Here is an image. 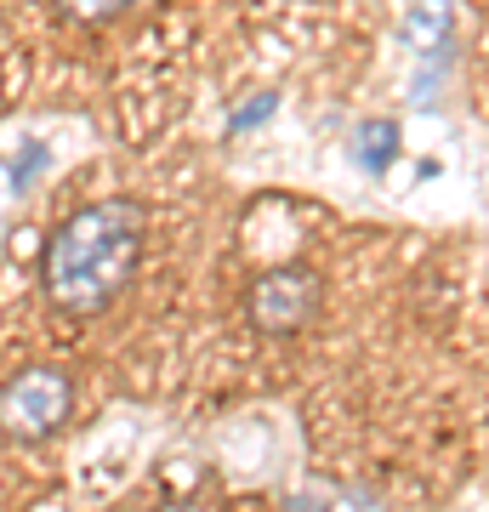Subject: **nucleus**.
I'll return each instance as SVG.
<instances>
[{"label":"nucleus","instance_id":"1","mask_svg":"<svg viewBox=\"0 0 489 512\" xmlns=\"http://www.w3.org/2000/svg\"><path fill=\"white\" fill-rule=\"evenodd\" d=\"M148 245V217L137 200H97L57 222L40 256V285L57 313L91 319L131 285Z\"/></svg>","mask_w":489,"mask_h":512},{"label":"nucleus","instance_id":"2","mask_svg":"<svg viewBox=\"0 0 489 512\" xmlns=\"http://www.w3.org/2000/svg\"><path fill=\"white\" fill-rule=\"evenodd\" d=\"M74 410V382L57 365H29L0 387V433L18 444L52 439Z\"/></svg>","mask_w":489,"mask_h":512},{"label":"nucleus","instance_id":"3","mask_svg":"<svg viewBox=\"0 0 489 512\" xmlns=\"http://www.w3.org/2000/svg\"><path fill=\"white\" fill-rule=\"evenodd\" d=\"M319 308H325V279L308 262H279L268 274H256L245 291V313L262 336H296L319 319Z\"/></svg>","mask_w":489,"mask_h":512},{"label":"nucleus","instance_id":"4","mask_svg":"<svg viewBox=\"0 0 489 512\" xmlns=\"http://www.w3.org/2000/svg\"><path fill=\"white\" fill-rule=\"evenodd\" d=\"M347 148H353V165L387 171V165L399 160V126H393V120H359L353 137H347Z\"/></svg>","mask_w":489,"mask_h":512},{"label":"nucleus","instance_id":"5","mask_svg":"<svg viewBox=\"0 0 489 512\" xmlns=\"http://www.w3.org/2000/svg\"><path fill=\"white\" fill-rule=\"evenodd\" d=\"M131 0H57V12L69 23H80V29H97V23H114L120 12H126Z\"/></svg>","mask_w":489,"mask_h":512},{"label":"nucleus","instance_id":"6","mask_svg":"<svg viewBox=\"0 0 489 512\" xmlns=\"http://www.w3.org/2000/svg\"><path fill=\"white\" fill-rule=\"evenodd\" d=\"M46 160H52V154H46V143H35V137H29V143L12 154V188H18V194H29V188H35V177L46 171Z\"/></svg>","mask_w":489,"mask_h":512},{"label":"nucleus","instance_id":"7","mask_svg":"<svg viewBox=\"0 0 489 512\" xmlns=\"http://www.w3.org/2000/svg\"><path fill=\"white\" fill-rule=\"evenodd\" d=\"M273 109H279V97H273V92H256L251 103H239V109H234L228 131H256V126H262V120H268Z\"/></svg>","mask_w":489,"mask_h":512},{"label":"nucleus","instance_id":"8","mask_svg":"<svg viewBox=\"0 0 489 512\" xmlns=\"http://www.w3.org/2000/svg\"><path fill=\"white\" fill-rule=\"evenodd\" d=\"M285 512H330V507L319 501V495H290V501H285Z\"/></svg>","mask_w":489,"mask_h":512}]
</instances>
